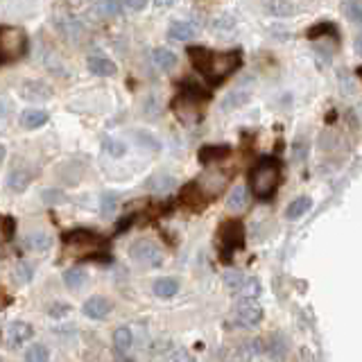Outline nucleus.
Segmentation results:
<instances>
[{
	"mask_svg": "<svg viewBox=\"0 0 362 362\" xmlns=\"http://www.w3.org/2000/svg\"><path fill=\"white\" fill-rule=\"evenodd\" d=\"M152 59H154V66H156V68H161V71H170V68H175V66H177V54H175L173 50H168V48H158V50H154Z\"/></svg>",
	"mask_w": 362,
	"mask_h": 362,
	"instance_id": "f3484780",
	"label": "nucleus"
},
{
	"mask_svg": "<svg viewBox=\"0 0 362 362\" xmlns=\"http://www.w3.org/2000/svg\"><path fill=\"white\" fill-rule=\"evenodd\" d=\"M233 317L240 326L249 328V326H256L260 320H263V308H260L256 299H243V301L235 303Z\"/></svg>",
	"mask_w": 362,
	"mask_h": 362,
	"instance_id": "423d86ee",
	"label": "nucleus"
},
{
	"mask_svg": "<svg viewBox=\"0 0 362 362\" xmlns=\"http://www.w3.org/2000/svg\"><path fill=\"white\" fill-rule=\"evenodd\" d=\"M102 150L109 152L111 156H122L124 152H127V145H124L122 141H116V139H105L102 141Z\"/></svg>",
	"mask_w": 362,
	"mask_h": 362,
	"instance_id": "c756f323",
	"label": "nucleus"
},
{
	"mask_svg": "<svg viewBox=\"0 0 362 362\" xmlns=\"http://www.w3.org/2000/svg\"><path fill=\"white\" fill-rule=\"evenodd\" d=\"M358 73H360V77H362V68H358Z\"/></svg>",
	"mask_w": 362,
	"mask_h": 362,
	"instance_id": "a19ab883",
	"label": "nucleus"
},
{
	"mask_svg": "<svg viewBox=\"0 0 362 362\" xmlns=\"http://www.w3.org/2000/svg\"><path fill=\"white\" fill-rule=\"evenodd\" d=\"M226 206L231 211H243L247 206V188L245 186H235L229 195V202H226Z\"/></svg>",
	"mask_w": 362,
	"mask_h": 362,
	"instance_id": "5701e85b",
	"label": "nucleus"
},
{
	"mask_svg": "<svg viewBox=\"0 0 362 362\" xmlns=\"http://www.w3.org/2000/svg\"><path fill=\"white\" fill-rule=\"evenodd\" d=\"M175 186V179L168 177V175H158V177H152L150 181H147V188H152L156 192H165Z\"/></svg>",
	"mask_w": 362,
	"mask_h": 362,
	"instance_id": "bb28decb",
	"label": "nucleus"
},
{
	"mask_svg": "<svg viewBox=\"0 0 362 362\" xmlns=\"http://www.w3.org/2000/svg\"><path fill=\"white\" fill-rule=\"evenodd\" d=\"M265 9L269 11V14H274V16H288V14H292L294 7L292 3H283V0H274V3H267L265 5Z\"/></svg>",
	"mask_w": 362,
	"mask_h": 362,
	"instance_id": "cd10ccee",
	"label": "nucleus"
},
{
	"mask_svg": "<svg viewBox=\"0 0 362 362\" xmlns=\"http://www.w3.org/2000/svg\"><path fill=\"white\" fill-rule=\"evenodd\" d=\"M52 23H54V30L59 32L66 41L77 43L79 39L84 37V25H82V21L75 18L73 14H57Z\"/></svg>",
	"mask_w": 362,
	"mask_h": 362,
	"instance_id": "0eeeda50",
	"label": "nucleus"
},
{
	"mask_svg": "<svg viewBox=\"0 0 362 362\" xmlns=\"http://www.w3.org/2000/svg\"><path fill=\"white\" fill-rule=\"evenodd\" d=\"M195 34H197V28L188 21H175L173 25L168 28V37L175 41H188L195 37Z\"/></svg>",
	"mask_w": 362,
	"mask_h": 362,
	"instance_id": "ddd939ff",
	"label": "nucleus"
},
{
	"mask_svg": "<svg viewBox=\"0 0 362 362\" xmlns=\"http://www.w3.org/2000/svg\"><path fill=\"white\" fill-rule=\"evenodd\" d=\"M356 50L362 54V37H358V41H356Z\"/></svg>",
	"mask_w": 362,
	"mask_h": 362,
	"instance_id": "58836bf2",
	"label": "nucleus"
},
{
	"mask_svg": "<svg viewBox=\"0 0 362 362\" xmlns=\"http://www.w3.org/2000/svg\"><path fill=\"white\" fill-rule=\"evenodd\" d=\"M34 276V269L30 263H25V260H21V263H16L14 267V274H11V279H14L16 283H21V286H25V283H30Z\"/></svg>",
	"mask_w": 362,
	"mask_h": 362,
	"instance_id": "393cba45",
	"label": "nucleus"
},
{
	"mask_svg": "<svg viewBox=\"0 0 362 362\" xmlns=\"http://www.w3.org/2000/svg\"><path fill=\"white\" fill-rule=\"evenodd\" d=\"M136 139H139V143H145V147H150V150H158V141L154 139V136H150V134H145V132H141V134H136Z\"/></svg>",
	"mask_w": 362,
	"mask_h": 362,
	"instance_id": "c9c22d12",
	"label": "nucleus"
},
{
	"mask_svg": "<svg viewBox=\"0 0 362 362\" xmlns=\"http://www.w3.org/2000/svg\"><path fill=\"white\" fill-rule=\"evenodd\" d=\"M310 206H313V202H310V197H299V199H294L290 206H288V211H286V218L288 220H299L303 213H308L310 211Z\"/></svg>",
	"mask_w": 362,
	"mask_h": 362,
	"instance_id": "6ab92c4d",
	"label": "nucleus"
},
{
	"mask_svg": "<svg viewBox=\"0 0 362 362\" xmlns=\"http://www.w3.org/2000/svg\"><path fill=\"white\" fill-rule=\"evenodd\" d=\"M344 14L362 25V3H344Z\"/></svg>",
	"mask_w": 362,
	"mask_h": 362,
	"instance_id": "2f4dec72",
	"label": "nucleus"
},
{
	"mask_svg": "<svg viewBox=\"0 0 362 362\" xmlns=\"http://www.w3.org/2000/svg\"><path fill=\"white\" fill-rule=\"evenodd\" d=\"M88 71L98 75V77H111V75H116L118 73V68L116 64H113L111 59H107V57H102V54H93V57H88Z\"/></svg>",
	"mask_w": 362,
	"mask_h": 362,
	"instance_id": "9b49d317",
	"label": "nucleus"
},
{
	"mask_svg": "<svg viewBox=\"0 0 362 362\" xmlns=\"http://www.w3.org/2000/svg\"><path fill=\"white\" fill-rule=\"evenodd\" d=\"M5 337H7V342L11 346H18V344L28 342V339L32 337V326L25 324V322H11L7 326V331H5Z\"/></svg>",
	"mask_w": 362,
	"mask_h": 362,
	"instance_id": "9d476101",
	"label": "nucleus"
},
{
	"mask_svg": "<svg viewBox=\"0 0 362 362\" xmlns=\"http://www.w3.org/2000/svg\"><path fill=\"white\" fill-rule=\"evenodd\" d=\"M23 95L32 98V100H48L50 98V88L43 82H28L23 86Z\"/></svg>",
	"mask_w": 362,
	"mask_h": 362,
	"instance_id": "412c9836",
	"label": "nucleus"
},
{
	"mask_svg": "<svg viewBox=\"0 0 362 362\" xmlns=\"http://www.w3.org/2000/svg\"><path fill=\"white\" fill-rule=\"evenodd\" d=\"M66 313H68V305H64V303H57L48 310V315H52V317H59V315H66Z\"/></svg>",
	"mask_w": 362,
	"mask_h": 362,
	"instance_id": "4c0bfd02",
	"label": "nucleus"
},
{
	"mask_svg": "<svg viewBox=\"0 0 362 362\" xmlns=\"http://www.w3.org/2000/svg\"><path fill=\"white\" fill-rule=\"evenodd\" d=\"M45 122H48V113H45L43 109H25L21 113V124L25 129H37Z\"/></svg>",
	"mask_w": 362,
	"mask_h": 362,
	"instance_id": "4468645a",
	"label": "nucleus"
},
{
	"mask_svg": "<svg viewBox=\"0 0 362 362\" xmlns=\"http://www.w3.org/2000/svg\"><path fill=\"white\" fill-rule=\"evenodd\" d=\"M122 9L124 7H122V3H118V0H100V3H93L84 9V18L98 23V21H105L109 16L120 14Z\"/></svg>",
	"mask_w": 362,
	"mask_h": 362,
	"instance_id": "6e6552de",
	"label": "nucleus"
},
{
	"mask_svg": "<svg viewBox=\"0 0 362 362\" xmlns=\"http://www.w3.org/2000/svg\"><path fill=\"white\" fill-rule=\"evenodd\" d=\"M118 209V197L116 195H105L102 197V213L105 215H113Z\"/></svg>",
	"mask_w": 362,
	"mask_h": 362,
	"instance_id": "72a5a7b5",
	"label": "nucleus"
},
{
	"mask_svg": "<svg viewBox=\"0 0 362 362\" xmlns=\"http://www.w3.org/2000/svg\"><path fill=\"white\" fill-rule=\"evenodd\" d=\"M245 243V229L238 220H229L226 224H222L220 229V245H222V254L224 258H229L231 252H235L238 247H243Z\"/></svg>",
	"mask_w": 362,
	"mask_h": 362,
	"instance_id": "39448f33",
	"label": "nucleus"
},
{
	"mask_svg": "<svg viewBox=\"0 0 362 362\" xmlns=\"http://www.w3.org/2000/svg\"><path fill=\"white\" fill-rule=\"evenodd\" d=\"M84 315L90 317V320H105V317L111 315V301L105 297H90L84 303Z\"/></svg>",
	"mask_w": 362,
	"mask_h": 362,
	"instance_id": "1a4fd4ad",
	"label": "nucleus"
},
{
	"mask_svg": "<svg viewBox=\"0 0 362 362\" xmlns=\"http://www.w3.org/2000/svg\"><path fill=\"white\" fill-rule=\"evenodd\" d=\"M41 197H43L45 204H62V202L66 199L64 192H62V190H54V188H52V190H43V195H41Z\"/></svg>",
	"mask_w": 362,
	"mask_h": 362,
	"instance_id": "f704fd0d",
	"label": "nucleus"
},
{
	"mask_svg": "<svg viewBox=\"0 0 362 362\" xmlns=\"http://www.w3.org/2000/svg\"><path fill=\"white\" fill-rule=\"evenodd\" d=\"M129 254L136 263L147 265V267H158L163 263V252L150 240H136L129 249Z\"/></svg>",
	"mask_w": 362,
	"mask_h": 362,
	"instance_id": "20e7f679",
	"label": "nucleus"
},
{
	"mask_svg": "<svg viewBox=\"0 0 362 362\" xmlns=\"http://www.w3.org/2000/svg\"><path fill=\"white\" fill-rule=\"evenodd\" d=\"M48 346L45 344H32L25 354V362H48Z\"/></svg>",
	"mask_w": 362,
	"mask_h": 362,
	"instance_id": "a878e982",
	"label": "nucleus"
},
{
	"mask_svg": "<svg viewBox=\"0 0 362 362\" xmlns=\"http://www.w3.org/2000/svg\"><path fill=\"white\" fill-rule=\"evenodd\" d=\"M0 362H3V360H0Z\"/></svg>",
	"mask_w": 362,
	"mask_h": 362,
	"instance_id": "37998d69",
	"label": "nucleus"
},
{
	"mask_svg": "<svg viewBox=\"0 0 362 362\" xmlns=\"http://www.w3.org/2000/svg\"><path fill=\"white\" fill-rule=\"evenodd\" d=\"M30 181H32V173H30L28 168L18 165V168H14L9 173V177H7V188L14 190V192H23V190L30 186Z\"/></svg>",
	"mask_w": 362,
	"mask_h": 362,
	"instance_id": "f8f14e48",
	"label": "nucleus"
},
{
	"mask_svg": "<svg viewBox=\"0 0 362 362\" xmlns=\"http://www.w3.org/2000/svg\"><path fill=\"white\" fill-rule=\"evenodd\" d=\"M281 181V163L272 156H263L249 173V186L258 199H269Z\"/></svg>",
	"mask_w": 362,
	"mask_h": 362,
	"instance_id": "f03ea898",
	"label": "nucleus"
},
{
	"mask_svg": "<svg viewBox=\"0 0 362 362\" xmlns=\"http://www.w3.org/2000/svg\"><path fill=\"white\" fill-rule=\"evenodd\" d=\"M229 154V147L226 145H206L199 150V161L202 163H213V161H220Z\"/></svg>",
	"mask_w": 362,
	"mask_h": 362,
	"instance_id": "dca6fc26",
	"label": "nucleus"
},
{
	"mask_svg": "<svg viewBox=\"0 0 362 362\" xmlns=\"http://www.w3.org/2000/svg\"><path fill=\"white\" fill-rule=\"evenodd\" d=\"M145 0H124L122 3V7L124 9H132V11H141V9H145Z\"/></svg>",
	"mask_w": 362,
	"mask_h": 362,
	"instance_id": "e433bc0d",
	"label": "nucleus"
},
{
	"mask_svg": "<svg viewBox=\"0 0 362 362\" xmlns=\"http://www.w3.org/2000/svg\"><path fill=\"white\" fill-rule=\"evenodd\" d=\"M28 52V37L21 28L5 25L0 28V64L21 59Z\"/></svg>",
	"mask_w": 362,
	"mask_h": 362,
	"instance_id": "7ed1b4c3",
	"label": "nucleus"
},
{
	"mask_svg": "<svg viewBox=\"0 0 362 362\" xmlns=\"http://www.w3.org/2000/svg\"><path fill=\"white\" fill-rule=\"evenodd\" d=\"M245 279L247 276H243L240 272H226V274H224V286L229 288L231 292H240Z\"/></svg>",
	"mask_w": 362,
	"mask_h": 362,
	"instance_id": "7c9ffc66",
	"label": "nucleus"
},
{
	"mask_svg": "<svg viewBox=\"0 0 362 362\" xmlns=\"http://www.w3.org/2000/svg\"><path fill=\"white\" fill-rule=\"evenodd\" d=\"M122 362H132V360H122Z\"/></svg>",
	"mask_w": 362,
	"mask_h": 362,
	"instance_id": "79ce46f5",
	"label": "nucleus"
},
{
	"mask_svg": "<svg viewBox=\"0 0 362 362\" xmlns=\"http://www.w3.org/2000/svg\"><path fill=\"white\" fill-rule=\"evenodd\" d=\"M152 290H154L156 297H163V299H168V297H175V294H177V290H179V283H177L175 279H158V281H154Z\"/></svg>",
	"mask_w": 362,
	"mask_h": 362,
	"instance_id": "a211bd4d",
	"label": "nucleus"
},
{
	"mask_svg": "<svg viewBox=\"0 0 362 362\" xmlns=\"http://www.w3.org/2000/svg\"><path fill=\"white\" fill-rule=\"evenodd\" d=\"M165 362H192V358H190V354L186 349H181V346H177V349H173L170 354L165 356Z\"/></svg>",
	"mask_w": 362,
	"mask_h": 362,
	"instance_id": "473e14b6",
	"label": "nucleus"
},
{
	"mask_svg": "<svg viewBox=\"0 0 362 362\" xmlns=\"http://www.w3.org/2000/svg\"><path fill=\"white\" fill-rule=\"evenodd\" d=\"M190 62L197 71L209 79L211 84H220L240 66L238 52H211L206 48H190Z\"/></svg>",
	"mask_w": 362,
	"mask_h": 362,
	"instance_id": "f257e3e1",
	"label": "nucleus"
},
{
	"mask_svg": "<svg viewBox=\"0 0 362 362\" xmlns=\"http://www.w3.org/2000/svg\"><path fill=\"white\" fill-rule=\"evenodd\" d=\"M132 342H134V337H132V331H129L127 326H120L118 331L113 333V346H116V351H120V354L129 351Z\"/></svg>",
	"mask_w": 362,
	"mask_h": 362,
	"instance_id": "aec40b11",
	"label": "nucleus"
},
{
	"mask_svg": "<svg viewBox=\"0 0 362 362\" xmlns=\"http://www.w3.org/2000/svg\"><path fill=\"white\" fill-rule=\"evenodd\" d=\"M50 245H52L50 235L43 231H34L25 235V247L32 249V252H48Z\"/></svg>",
	"mask_w": 362,
	"mask_h": 362,
	"instance_id": "2eb2a0df",
	"label": "nucleus"
},
{
	"mask_svg": "<svg viewBox=\"0 0 362 362\" xmlns=\"http://www.w3.org/2000/svg\"><path fill=\"white\" fill-rule=\"evenodd\" d=\"M3 158H5V147L0 145V163H3Z\"/></svg>",
	"mask_w": 362,
	"mask_h": 362,
	"instance_id": "ea45409f",
	"label": "nucleus"
},
{
	"mask_svg": "<svg viewBox=\"0 0 362 362\" xmlns=\"http://www.w3.org/2000/svg\"><path fill=\"white\" fill-rule=\"evenodd\" d=\"M238 294H243V299H256L258 294H260V283L258 279H245L243 283V288Z\"/></svg>",
	"mask_w": 362,
	"mask_h": 362,
	"instance_id": "c85d7f7f",
	"label": "nucleus"
},
{
	"mask_svg": "<svg viewBox=\"0 0 362 362\" xmlns=\"http://www.w3.org/2000/svg\"><path fill=\"white\" fill-rule=\"evenodd\" d=\"M247 100H249V90H233V93H229V95L224 98L222 109H224V111L238 109V107H243Z\"/></svg>",
	"mask_w": 362,
	"mask_h": 362,
	"instance_id": "b1692460",
	"label": "nucleus"
},
{
	"mask_svg": "<svg viewBox=\"0 0 362 362\" xmlns=\"http://www.w3.org/2000/svg\"><path fill=\"white\" fill-rule=\"evenodd\" d=\"M64 283H66L68 288H73V290L82 288L84 283H86V272H84V269H79V267L66 269V272H64Z\"/></svg>",
	"mask_w": 362,
	"mask_h": 362,
	"instance_id": "4be33fe9",
	"label": "nucleus"
}]
</instances>
